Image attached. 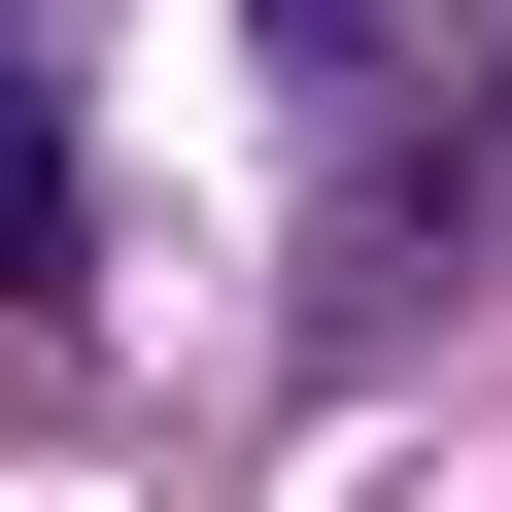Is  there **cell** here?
<instances>
[{
    "instance_id": "obj_1",
    "label": "cell",
    "mask_w": 512,
    "mask_h": 512,
    "mask_svg": "<svg viewBox=\"0 0 512 512\" xmlns=\"http://www.w3.org/2000/svg\"><path fill=\"white\" fill-rule=\"evenodd\" d=\"M0 274H69V103L0 69Z\"/></svg>"
},
{
    "instance_id": "obj_2",
    "label": "cell",
    "mask_w": 512,
    "mask_h": 512,
    "mask_svg": "<svg viewBox=\"0 0 512 512\" xmlns=\"http://www.w3.org/2000/svg\"><path fill=\"white\" fill-rule=\"evenodd\" d=\"M274 35H376V0H274Z\"/></svg>"
}]
</instances>
